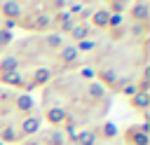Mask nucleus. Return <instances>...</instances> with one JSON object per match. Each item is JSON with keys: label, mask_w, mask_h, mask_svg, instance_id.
Instances as JSON below:
<instances>
[{"label": "nucleus", "mask_w": 150, "mask_h": 145, "mask_svg": "<svg viewBox=\"0 0 150 145\" xmlns=\"http://www.w3.org/2000/svg\"><path fill=\"white\" fill-rule=\"evenodd\" d=\"M70 145H122L117 126L112 122H96L80 131H63Z\"/></svg>", "instance_id": "4"}, {"label": "nucleus", "mask_w": 150, "mask_h": 145, "mask_svg": "<svg viewBox=\"0 0 150 145\" xmlns=\"http://www.w3.org/2000/svg\"><path fill=\"white\" fill-rule=\"evenodd\" d=\"M129 101H131V108H134V110L148 115V91H136Z\"/></svg>", "instance_id": "7"}, {"label": "nucleus", "mask_w": 150, "mask_h": 145, "mask_svg": "<svg viewBox=\"0 0 150 145\" xmlns=\"http://www.w3.org/2000/svg\"><path fill=\"white\" fill-rule=\"evenodd\" d=\"M110 91L94 80L89 68L56 75L49 84L42 87L40 112L52 129L80 131L89 124L103 122L110 110Z\"/></svg>", "instance_id": "2"}, {"label": "nucleus", "mask_w": 150, "mask_h": 145, "mask_svg": "<svg viewBox=\"0 0 150 145\" xmlns=\"http://www.w3.org/2000/svg\"><path fill=\"white\" fill-rule=\"evenodd\" d=\"M0 145H5V143H0Z\"/></svg>", "instance_id": "8"}, {"label": "nucleus", "mask_w": 150, "mask_h": 145, "mask_svg": "<svg viewBox=\"0 0 150 145\" xmlns=\"http://www.w3.org/2000/svg\"><path fill=\"white\" fill-rule=\"evenodd\" d=\"M82 65L75 44L56 33L28 35L14 40L0 54V87L33 91L49 84L56 75L73 72Z\"/></svg>", "instance_id": "1"}, {"label": "nucleus", "mask_w": 150, "mask_h": 145, "mask_svg": "<svg viewBox=\"0 0 150 145\" xmlns=\"http://www.w3.org/2000/svg\"><path fill=\"white\" fill-rule=\"evenodd\" d=\"M42 126V112L30 94L0 87V143L21 145Z\"/></svg>", "instance_id": "3"}, {"label": "nucleus", "mask_w": 150, "mask_h": 145, "mask_svg": "<svg viewBox=\"0 0 150 145\" xmlns=\"http://www.w3.org/2000/svg\"><path fill=\"white\" fill-rule=\"evenodd\" d=\"M21 145H70V143L66 140V133L61 129H45L30 136L28 140H23Z\"/></svg>", "instance_id": "5"}, {"label": "nucleus", "mask_w": 150, "mask_h": 145, "mask_svg": "<svg viewBox=\"0 0 150 145\" xmlns=\"http://www.w3.org/2000/svg\"><path fill=\"white\" fill-rule=\"evenodd\" d=\"M150 7H148V2H134V5H129L127 7V19H129V23H150V12H148Z\"/></svg>", "instance_id": "6"}]
</instances>
